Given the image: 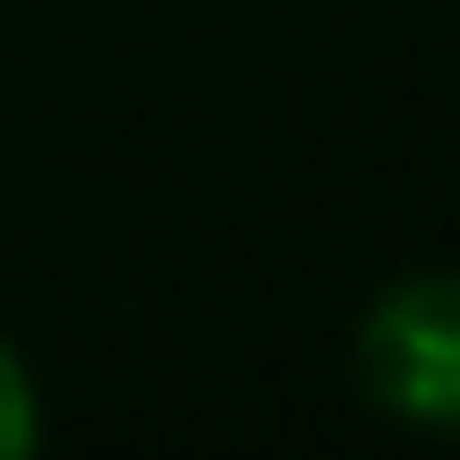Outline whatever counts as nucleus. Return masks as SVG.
<instances>
[{"mask_svg": "<svg viewBox=\"0 0 460 460\" xmlns=\"http://www.w3.org/2000/svg\"><path fill=\"white\" fill-rule=\"evenodd\" d=\"M358 384L401 427L460 435V273H410L367 307Z\"/></svg>", "mask_w": 460, "mask_h": 460, "instance_id": "nucleus-1", "label": "nucleus"}, {"mask_svg": "<svg viewBox=\"0 0 460 460\" xmlns=\"http://www.w3.org/2000/svg\"><path fill=\"white\" fill-rule=\"evenodd\" d=\"M34 444H43V393H34L26 358L0 341V460H17V452H34Z\"/></svg>", "mask_w": 460, "mask_h": 460, "instance_id": "nucleus-2", "label": "nucleus"}]
</instances>
